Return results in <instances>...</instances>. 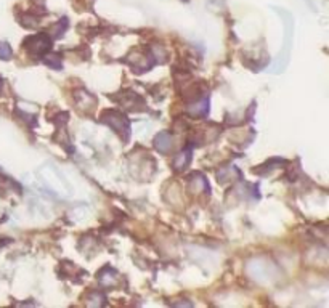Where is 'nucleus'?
<instances>
[{"mask_svg":"<svg viewBox=\"0 0 329 308\" xmlns=\"http://www.w3.org/2000/svg\"><path fill=\"white\" fill-rule=\"evenodd\" d=\"M100 122L106 124L109 128H113L114 132L124 141L129 140V137H130V122H129V119L122 113H119L116 109H106V111H103V114L100 117Z\"/></svg>","mask_w":329,"mask_h":308,"instance_id":"obj_1","label":"nucleus"},{"mask_svg":"<svg viewBox=\"0 0 329 308\" xmlns=\"http://www.w3.org/2000/svg\"><path fill=\"white\" fill-rule=\"evenodd\" d=\"M40 177H42V182L44 185L50 189L52 193H56V194H69L71 188L68 185V182L63 179L59 172L50 165H45V167L40 170Z\"/></svg>","mask_w":329,"mask_h":308,"instance_id":"obj_2","label":"nucleus"},{"mask_svg":"<svg viewBox=\"0 0 329 308\" xmlns=\"http://www.w3.org/2000/svg\"><path fill=\"white\" fill-rule=\"evenodd\" d=\"M23 47L28 53L34 56H42L52 49V39L47 34L31 35V37H26V40L23 42Z\"/></svg>","mask_w":329,"mask_h":308,"instance_id":"obj_3","label":"nucleus"},{"mask_svg":"<svg viewBox=\"0 0 329 308\" xmlns=\"http://www.w3.org/2000/svg\"><path fill=\"white\" fill-rule=\"evenodd\" d=\"M113 98L127 111H143V109H146L145 100L140 97V95L133 93V92L124 90V92H120L117 95H113Z\"/></svg>","mask_w":329,"mask_h":308,"instance_id":"obj_4","label":"nucleus"},{"mask_svg":"<svg viewBox=\"0 0 329 308\" xmlns=\"http://www.w3.org/2000/svg\"><path fill=\"white\" fill-rule=\"evenodd\" d=\"M249 273L254 279L257 281H266L270 279V276L275 273V268H272L268 265V262L265 260H252L251 262V267H249Z\"/></svg>","mask_w":329,"mask_h":308,"instance_id":"obj_5","label":"nucleus"},{"mask_svg":"<svg viewBox=\"0 0 329 308\" xmlns=\"http://www.w3.org/2000/svg\"><path fill=\"white\" fill-rule=\"evenodd\" d=\"M187 111L193 116V117H204L207 116V113H209V97H199L196 100H193L188 103L187 106Z\"/></svg>","mask_w":329,"mask_h":308,"instance_id":"obj_6","label":"nucleus"},{"mask_svg":"<svg viewBox=\"0 0 329 308\" xmlns=\"http://www.w3.org/2000/svg\"><path fill=\"white\" fill-rule=\"evenodd\" d=\"M153 145H154V148L159 151V152H162V154H167V152H170L174 149V137H172V134L170 132H167V130H164V132H159L156 137H154V140H153Z\"/></svg>","mask_w":329,"mask_h":308,"instance_id":"obj_7","label":"nucleus"},{"mask_svg":"<svg viewBox=\"0 0 329 308\" xmlns=\"http://www.w3.org/2000/svg\"><path fill=\"white\" fill-rule=\"evenodd\" d=\"M188 188L190 191L194 194H199V193H211V186L207 183L205 177L199 172L196 173H191L190 179H188Z\"/></svg>","mask_w":329,"mask_h":308,"instance_id":"obj_8","label":"nucleus"},{"mask_svg":"<svg viewBox=\"0 0 329 308\" xmlns=\"http://www.w3.org/2000/svg\"><path fill=\"white\" fill-rule=\"evenodd\" d=\"M74 100H76V104L77 108H80L82 111H92L96 104V98L93 97L92 93H89L87 90H77L74 92Z\"/></svg>","mask_w":329,"mask_h":308,"instance_id":"obj_9","label":"nucleus"},{"mask_svg":"<svg viewBox=\"0 0 329 308\" xmlns=\"http://www.w3.org/2000/svg\"><path fill=\"white\" fill-rule=\"evenodd\" d=\"M241 177L239 170L233 165H227V167H222L220 170H217V180L218 183H230V182H235Z\"/></svg>","mask_w":329,"mask_h":308,"instance_id":"obj_10","label":"nucleus"},{"mask_svg":"<svg viewBox=\"0 0 329 308\" xmlns=\"http://www.w3.org/2000/svg\"><path fill=\"white\" fill-rule=\"evenodd\" d=\"M190 162H191V146L188 148H185L183 151H180L177 156H175V159H174V162H172V165H174V169L177 170V172H181V170H185L188 165H190Z\"/></svg>","mask_w":329,"mask_h":308,"instance_id":"obj_11","label":"nucleus"},{"mask_svg":"<svg viewBox=\"0 0 329 308\" xmlns=\"http://www.w3.org/2000/svg\"><path fill=\"white\" fill-rule=\"evenodd\" d=\"M98 281L101 286H114V282L117 281L119 275H117V271L111 267H105L103 270H100V273H98Z\"/></svg>","mask_w":329,"mask_h":308,"instance_id":"obj_12","label":"nucleus"},{"mask_svg":"<svg viewBox=\"0 0 329 308\" xmlns=\"http://www.w3.org/2000/svg\"><path fill=\"white\" fill-rule=\"evenodd\" d=\"M42 61H44L47 66L53 68V69H61V68H63V66H61V58H59V55L55 53V52H47V53L44 55V58H42Z\"/></svg>","mask_w":329,"mask_h":308,"instance_id":"obj_13","label":"nucleus"},{"mask_svg":"<svg viewBox=\"0 0 329 308\" xmlns=\"http://www.w3.org/2000/svg\"><path fill=\"white\" fill-rule=\"evenodd\" d=\"M284 162H286L284 159H276V158H275V159H270L268 162H265L263 165H260L262 169H255L254 172H255V173H259V175H263V173H270L272 170H275V169L278 167L279 164H284Z\"/></svg>","mask_w":329,"mask_h":308,"instance_id":"obj_14","label":"nucleus"},{"mask_svg":"<svg viewBox=\"0 0 329 308\" xmlns=\"http://www.w3.org/2000/svg\"><path fill=\"white\" fill-rule=\"evenodd\" d=\"M85 303L90 305V306H101V305L106 303V295L101 294V292H96V291H95V292H90L89 297H87V300H85Z\"/></svg>","mask_w":329,"mask_h":308,"instance_id":"obj_15","label":"nucleus"},{"mask_svg":"<svg viewBox=\"0 0 329 308\" xmlns=\"http://www.w3.org/2000/svg\"><path fill=\"white\" fill-rule=\"evenodd\" d=\"M13 58V52H11V47L7 42H0V60L8 61Z\"/></svg>","mask_w":329,"mask_h":308,"instance_id":"obj_16","label":"nucleus"},{"mask_svg":"<svg viewBox=\"0 0 329 308\" xmlns=\"http://www.w3.org/2000/svg\"><path fill=\"white\" fill-rule=\"evenodd\" d=\"M4 87H5V82H4V79L0 77V95L4 93Z\"/></svg>","mask_w":329,"mask_h":308,"instance_id":"obj_17","label":"nucleus"},{"mask_svg":"<svg viewBox=\"0 0 329 308\" xmlns=\"http://www.w3.org/2000/svg\"><path fill=\"white\" fill-rule=\"evenodd\" d=\"M7 243H10V239H0V247H4Z\"/></svg>","mask_w":329,"mask_h":308,"instance_id":"obj_18","label":"nucleus"}]
</instances>
